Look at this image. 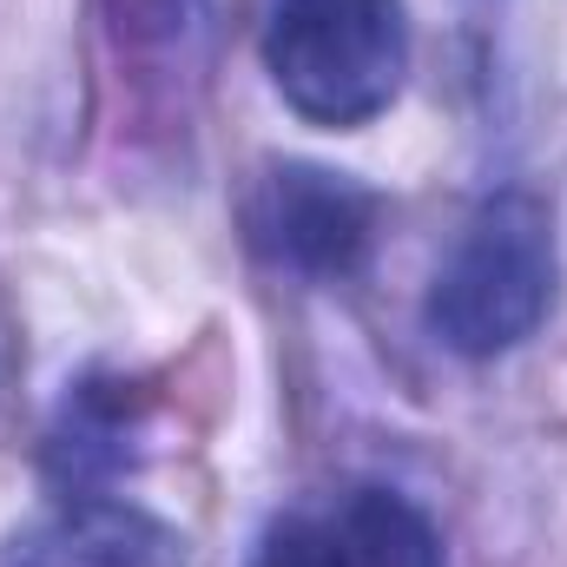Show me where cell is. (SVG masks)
<instances>
[{
	"instance_id": "6da1fadb",
	"label": "cell",
	"mask_w": 567,
	"mask_h": 567,
	"mask_svg": "<svg viewBox=\"0 0 567 567\" xmlns=\"http://www.w3.org/2000/svg\"><path fill=\"white\" fill-rule=\"evenodd\" d=\"M561 284V251H555V218L535 192H495L442 271L429 284V330L455 357H502L542 330L555 310Z\"/></svg>"
},
{
	"instance_id": "7a4b0ae2",
	"label": "cell",
	"mask_w": 567,
	"mask_h": 567,
	"mask_svg": "<svg viewBox=\"0 0 567 567\" xmlns=\"http://www.w3.org/2000/svg\"><path fill=\"white\" fill-rule=\"evenodd\" d=\"M265 66L310 126L377 120L410 73L403 0H278L265 20Z\"/></svg>"
},
{
	"instance_id": "3957f363",
	"label": "cell",
	"mask_w": 567,
	"mask_h": 567,
	"mask_svg": "<svg viewBox=\"0 0 567 567\" xmlns=\"http://www.w3.org/2000/svg\"><path fill=\"white\" fill-rule=\"evenodd\" d=\"M251 245L303 278H343L363 265L377 198L323 165H271L251 192Z\"/></svg>"
},
{
	"instance_id": "277c9868",
	"label": "cell",
	"mask_w": 567,
	"mask_h": 567,
	"mask_svg": "<svg viewBox=\"0 0 567 567\" xmlns=\"http://www.w3.org/2000/svg\"><path fill=\"white\" fill-rule=\"evenodd\" d=\"M0 567H185V535L133 502L80 495L27 522L0 548Z\"/></svg>"
},
{
	"instance_id": "5b68a950",
	"label": "cell",
	"mask_w": 567,
	"mask_h": 567,
	"mask_svg": "<svg viewBox=\"0 0 567 567\" xmlns=\"http://www.w3.org/2000/svg\"><path fill=\"white\" fill-rule=\"evenodd\" d=\"M330 542L343 567H449L435 522L396 488L343 495V508L330 515Z\"/></svg>"
},
{
	"instance_id": "8992f818",
	"label": "cell",
	"mask_w": 567,
	"mask_h": 567,
	"mask_svg": "<svg viewBox=\"0 0 567 567\" xmlns=\"http://www.w3.org/2000/svg\"><path fill=\"white\" fill-rule=\"evenodd\" d=\"M126 462V403L100 396L93 383L66 403V429L53 435V468L60 475H93Z\"/></svg>"
},
{
	"instance_id": "52a82bcc",
	"label": "cell",
	"mask_w": 567,
	"mask_h": 567,
	"mask_svg": "<svg viewBox=\"0 0 567 567\" xmlns=\"http://www.w3.org/2000/svg\"><path fill=\"white\" fill-rule=\"evenodd\" d=\"M258 567H343V561H337L330 522H317V515H284V522L265 528Z\"/></svg>"
}]
</instances>
